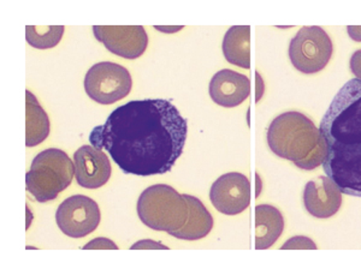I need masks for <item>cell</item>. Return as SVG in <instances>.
Listing matches in <instances>:
<instances>
[{"label":"cell","mask_w":361,"mask_h":275,"mask_svg":"<svg viewBox=\"0 0 361 275\" xmlns=\"http://www.w3.org/2000/svg\"><path fill=\"white\" fill-rule=\"evenodd\" d=\"M130 72L124 66L102 62L92 66L85 77V91L90 99L102 105H111L124 99L132 91Z\"/></svg>","instance_id":"52a82bcc"},{"label":"cell","mask_w":361,"mask_h":275,"mask_svg":"<svg viewBox=\"0 0 361 275\" xmlns=\"http://www.w3.org/2000/svg\"><path fill=\"white\" fill-rule=\"evenodd\" d=\"M223 54L226 62L243 69H250V27L234 25L223 40Z\"/></svg>","instance_id":"e0dca14e"},{"label":"cell","mask_w":361,"mask_h":275,"mask_svg":"<svg viewBox=\"0 0 361 275\" xmlns=\"http://www.w3.org/2000/svg\"><path fill=\"white\" fill-rule=\"evenodd\" d=\"M350 71L357 79L361 81V50L354 52L350 58Z\"/></svg>","instance_id":"7402d4cb"},{"label":"cell","mask_w":361,"mask_h":275,"mask_svg":"<svg viewBox=\"0 0 361 275\" xmlns=\"http://www.w3.org/2000/svg\"><path fill=\"white\" fill-rule=\"evenodd\" d=\"M209 91L214 103L226 108H234L250 98V78L229 69L218 71L209 82Z\"/></svg>","instance_id":"4fadbf2b"},{"label":"cell","mask_w":361,"mask_h":275,"mask_svg":"<svg viewBox=\"0 0 361 275\" xmlns=\"http://www.w3.org/2000/svg\"><path fill=\"white\" fill-rule=\"evenodd\" d=\"M185 195V200L188 202L189 213L188 220L180 230L170 234L175 238L183 239V241H197L205 238L214 227V218L199 198L192 195Z\"/></svg>","instance_id":"9a60e30c"},{"label":"cell","mask_w":361,"mask_h":275,"mask_svg":"<svg viewBox=\"0 0 361 275\" xmlns=\"http://www.w3.org/2000/svg\"><path fill=\"white\" fill-rule=\"evenodd\" d=\"M271 152L296 167L313 171L326 158V143L320 129L304 113L286 112L272 120L267 129Z\"/></svg>","instance_id":"3957f363"},{"label":"cell","mask_w":361,"mask_h":275,"mask_svg":"<svg viewBox=\"0 0 361 275\" xmlns=\"http://www.w3.org/2000/svg\"><path fill=\"white\" fill-rule=\"evenodd\" d=\"M284 219L276 207L270 205H257L255 210V248L265 250L272 247L283 234Z\"/></svg>","instance_id":"5bb4252c"},{"label":"cell","mask_w":361,"mask_h":275,"mask_svg":"<svg viewBox=\"0 0 361 275\" xmlns=\"http://www.w3.org/2000/svg\"><path fill=\"white\" fill-rule=\"evenodd\" d=\"M304 205L314 218H331L342 205V191L328 176L318 177L305 186Z\"/></svg>","instance_id":"7c38bea8"},{"label":"cell","mask_w":361,"mask_h":275,"mask_svg":"<svg viewBox=\"0 0 361 275\" xmlns=\"http://www.w3.org/2000/svg\"><path fill=\"white\" fill-rule=\"evenodd\" d=\"M75 164L62 149L49 148L34 158L25 176V188L40 203L54 201L70 186Z\"/></svg>","instance_id":"5b68a950"},{"label":"cell","mask_w":361,"mask_h":275,"mask_svg":"<svg viewBox=\"0 0 361 275\" xmlns=\"http://www.w3.org/2000/svg\"><path fill=\"white\" fill-rule=\"evenodd\" d=\"M189 213L185 195L177 193L170 185H152L137 200L140 220L154 231L171 234L180 230L188 220Z\"/></svg>","instance_id":"277c9868"},{"label":"cell","mask_w":361,"mask_h":275,"mask_svg":"<svg viewBox=\"0 0 361 275\" xmlns=\"http://www.w3.org/2000/svg\"><path fill=\"white\" fill-rule=\"evenodd\" d=\"M75 178L85 189H98L111 177V162L102 149L82 146L75 152Z\"/></svg>","instance_id":"8fae6325"},{"label":"cell","mask_w":361,"mask_h":275,"mask_svg":"<svg viewBox=\"0 0 361 275\" xmlns=\"http://www.w3.org/2000/svg\"><path fill=\"white\" fill-rule=\"evenodd\" d=\"M187 135V120L171 101L133 100L95 127L90 141L95 148L105 149L126 174L152 177L173 170Z\"/></svg>","instance_id":"6da1fadb"},{"label":"cell","mask_w":361,"mask_h":275,"mask_svg":"<svg viewBox=\"0 0 361 275\" xmlns=\"http://www.w3.org/2000/svg\"><path fill=\"white\" fill-rule=\"evenodd\" d=\"M331 39L324 29L313 25L300 29L289 45V58L296 70L312 75L323 70L333 57Z\"/></svg>","instance_id":"8992f818"},{"label":"cell","mask_w":361,"mask_h":275,"mask_svg":"<svg viewBox=\"0 0 361 275\" xmlns=\"http://www.w3.org/2000/svg\"><path fill=\"white\" fill-rule=\"evenodd\" d=\"M64 25H27L25 27V40L29 45L37 50L54 49L62 40L64 34Z\"/></svg>","instance_id":"ac0fdd59"},{"label":"cell","mask_w":361,"mask_h":275,"mask_svg":"<svg viewBox=\"0 0 361 275\" xmlns=\"http://www.w3.org/2000/svg\"><path fill=\"white\" fill-rule=\"evenodd\" d=\"M83 249H85V250H90V249H94V250H100V249H112V250H117L118 247L116 245L115 243L110 241V239L97 238L88 243L87 245L83 247Z\"/></svg>","instance_id":"ffe728a7"},{"label":"cell","mask_w":361,"mask_h":275,"mask_svg":"<svg viewBox=\"0 0 361 275\" xmlns=\"http://www.w3.org/2000/svg\"><path fill=\"white\" fill-rule=\"evenodd\" d=\"M316 243L305 236H295L281 247V250H316Z\"/></svg>","instance_id":"d6986e66"},{"label":"cell","mask_w":361,"mask_h":275,"mask_svg":"<svg viewBox=\"0 0 361 275\" xmlns=\"http://www.w3.org/2000/svg\"><path fill=\"white\" fill-rule=\"evenodd\" d=\"M154 28H156L157 30H159V32H163V33L173 34L176 33V32H180V30L183 29V27H158V25H156Z\"/></svg>","instance_id":"d4e9b609"},{"label":"cell","mask_w":361,"mask_h":275,"mask_svg":"<svg viewBox=\"0 0 361 275\" xmlns=\"http://www.w3.org/2000/svg\"><path fill=\"white\" fill-rule=\"evenodd\" d=\"M51 123L32 91H25V146L35 147L49 137Z\"/></svg>","instance_id":"2e32d148"},{"label":"cell","mask_w":361,"mask_h":275,"mask_svg":"<svg viewBox=\"0 0 361 275\" xmlns=\"http://www.w3.org/2000/svg\"><path fill=\"white\" fill-rule=\"evenodd\" d=\"M326 143L323 169L342 193L361 198V81L341 88L320 122Z\"/></svg>","instance_id":"7a4b0ae2"},{"label":"cell","mask_w":361,"mask_h":275,"mask_svg":"<svg viewBox=\"0 0 361 275\" xmlns=\"http://www.w3.org/2000/svg\"><path fill=\"white\" fill-rule=\"evenodd\" d=\"M99 42L118 57L137 59L147 50L148 37L142 25H94Z\"/></svg>","instance_id":"9c48e42d"},{"label":"cell","mask_w":361,"mask_h":275,"mask_svg":"<svg viewBox=\"0 0 361 275\" xmlns=\"http://www.w3.org/2000/svg\"><path fill=\"white\" fill-rule=\"evenodd\" d=\"M209 200L224 215H238L250 207V181L245 174L230 172L219 177L211 186Z\"/></svg>","instance_id":"30bf717a"},{"label":"cell","mask_w":361,"mask_h":275,"mask_svg":"<svg viewBox=\"0 0 361 275\" xmlns=\"http://www.w3.org/2000/svg\"><path fill=\"white\" fill-rule=\"evenodd\" d=\"M136 249H161V250H168L169 248L163 245L161 243L154 242V241H149V239H144V241H140V242L135 243L132 247V250H136Z\"/></svg>","instance_id":"44dd1931"},{"label":"cell","mask_w":361,"mask_h":275,"mask_svg":"<svg viewBox=\"0 0 361 275\" xmlns=\"http://www.w3.org/2000/svg\"><path fill=\"white\" fill-rule=\"evenodd\" d=\"M255 77H257V89H258V94H257V98H255V103H258L259 100L262 99V96H263L265 88H264L263 79H262L258 72H255Z\"/></svg>","instance_id":"cb8c5ba5"},{"label":"cell","mask_w":361,"mask_h":275,"mask_svg":"<svg viewBox=\"0 0 361 275\" xmlns=\"http://www.w3.org/2000/svg\"><path fill=\"white\" fill-rule=\"evenodd\" d=\"M100 220L98 203L85 195L66 198L56 213L58 227L71 238H83L92 234L97 230Z\"/></svg>","instance_id":"ba28073f"},{"label":"cell","mask_w":361,"mask_h":275,"mask_svg":"<svg viewBox=\"0 0 361 275\" xmlns=\"http://www.w3.org/2000/svg\"><path fill=\"white\" fill-rule=\"evenodd\" d=\"M348 35L355 42H361V25H348Z\"/></svg>","instance_id":"603a6c76"}]
</instances>
